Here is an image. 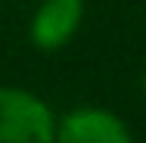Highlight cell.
<instances>
[{
  "label": "cell",
  "mask_w": 146,
  "mask_h": 143,
  "mask_svg": "<svg viewBox=\"0 0 146 143\" xmlns=\"http://www.w3.org/2000/svg\"><path fill=\"white\" fill-rule=\"evenodd\" d=\"M0 143H53V115L28 90L0 87Z\"/></svg>",
  "instance_id": "6da1fadb"
},
{
  "label": "cell",
  "mask_w": 146,
  "mask_h": 143,
  "mask_svg": "<svg viewBox=\"0 0 146 143\" xmlns=\"http://www.w3.org/2000/svg\"><path fill=\"white\" fill-rule=\"evenodd\" d=\"M84 0H44L31 19V44L37 50H59L81 25Z\"/></svg>",
  "instance_id": "7a4b0ae2"
},
{
  "label": "cell",
  "mask_w": 146,
  "mask_h": 143,
  "mask_svg": "<svg viewBox=\"0 0 146 143\" xmlns=\"http://www.w3.org/2000/svg\"><path fill=\"white\" fill-rule=\"evenodd\" d=\"M56 143H131L127 128L106 109H75L62 118Z\"/></svg>",
  "instance_id": "3957f363"
}]
</instances>
